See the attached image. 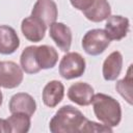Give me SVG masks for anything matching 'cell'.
<instances>
[{"mask_svg": "<svg viewBox=\"0 0 133 133\" xmlns=\"http://www.w3.org/2000/svg\"><path fill=\"white\" fill-rule=\"evenodd\" d=\"M87 118L72 105H64L51 118L49 129L52 133H81Z\"/></svg>", "mask_w": 133, "mask_h": 133, "instance_id": "6da1fadb", "label": "cell"}, {"mask_svg": "<svg viewBox=\"0 0 133 133\" xmlns=\"http://www.w3.org/2000/svg\"><path fill=\"white\" fill-rule=\"evenodd\" d=\"M91 104L96 117L108 127H116L122 119V108L119 103L105 94L94 95Z\"/></svg>", "mask_w": 133, "mask_h": 133, "instance_id": "7a4b0ae2", "label": "cell"}, {"mask_svg": "<svg viewBox=\"0 0 133 133\" xmlns=\"http://www.w3.org/2000/svg\"><path fill=\"white\" fill-rule=\"evenodd\" d=\"M86 68L85 59L77 52H69L62 56L59 62V75L66 79H75L81 77Z\"/></svg>", "mask_w": 133, "mask_h": 133, "instance_id": "3957f363", "label": "cell"}, {"mask_svg": "<svg viewBox=\"0 0 133 133\" xmlns=\"http://www.w3.org/2000/svg\"><path fill=\"white\" fill-rule=\"evenodd\" d=\"M110 45V39L103 29L88 30L82 38V48L88 55L102 54Z\"/></svg>", "mask_w": 133, "mask_h": 133, "instance_id": "277c9868", "label": "cell"}, {"mask_svg": "<svg viewBox=\"0 0 133 133\" xmlns=\"http://www.w3.org/2000/svg\"><path fill=\"white\" fill-rule=\"evenodd\" d=\"M23 71L14 61H0V86L4 88H16L23 81Z\"/></svg>", "mask_w": 133, "mask_h": 133, "instance_id": "5b68a950", "label": "cell"}, {"mask_svg": "<svg viewBox=\"0 0 133 133\" xmlns=\"http://www.w3.org/2000/svg\"><path fill=\"white\" fill-rule=\"evenodd\" d=\"M31 16L41 20L46 26H50L57 19V5L53 0H36L31 10Z\"/></svg>", "mask_w": 133, "mask_h": 133, "instance_id": "8992f818", "label": "cell"}, {"mask_svg": "<svg viewBox=\"0 0 133 133\" xmlns=\"http://www.w3.org/2000/svg\"><path fill=\"white\" fill-rule=\"evenodd\" d=\"M47 26L35 17H27L21 23V30L26 39L33 43L41 42L46 34Z\"/></svg>", "mask_w": 133, "mask_h": 133, "instance_id": "52a82bcc", "label": "cell"}, {"mask_svg": "<svg viewBox=\"0 0 133 133\" xmlns=\"http://www.w3.org/2000/svg\"><path fill=\"white\" fill-rule=\"evenodd\" d=\"M129 31V20L123 16H109L105 24V32L109 39L119 41L124 38Z\"/></svg>", "mask_w": 133, "mask_h": 133, "instance_id": "ba28073f", "label": "cell"}, {"mask_svg": "<svg viewBox=\"0 0 133 133\" xmlns=\"http://www.w3.org/2000/svg\"><path fill=\"white\" fill-rule=\"evenodd\" d=\"M8 108L10 113H25L31 116L36 110V103L29 94L18 92L10 98Z\"/></svg>", "mask_w": 133, "mask_h": 133, "instance_id": "9c48e42d", "label": "cell"}, {"mask_svg": "<svg viewBox=\"0 0 133 133\" xmlns=\"http://www.w3.org/2000/svg\"><path fill=\"white\" fill-rule=\"evenodd\" d=\"M49 35L56 46L63 52H68L72 45V31L69 26L60 22H54L50 25Z\"/></svg>", "mask_w": 133, "mask_h": 133, "instance_id": "30bf717a", "label": "cell"}, {"mask_svg": "<svg viewBox=\"0 0 133 133\" xmlns=\"http://www.w3.org/2000/svg\"><path fill=\"white\" fill-rule=\"evenodd\" d=\"M94 88L86 82H76L69 87L68 98L79 106H88L91 104Z\"/></svg>", "mask_w": 133, "mask_h": 133, "instance_id": "8fae6325", "label": "cell"}, {"mask_svg": "<svg viewBox=\"0 0 133 133\" xmlns=\"http://www.w3.org/2000/svg\"><path fill=\"white\" fill-rule=\"evenodd\" d=\"M19 47L20 38L16 30L8 25H0V54H12Z\"/></svg>", "mask_w": 133, "mask_h": 133, "instance_id": "7c38bea8", "label": "cell"}, {"mask_svg": "<svg viewBox=\"0 0 133 133\" xmlns=\"http://www.w3.org/2000/svg\"><path fill=\"white\" fill-rule=\"evenodd\" d=\"M63 96H64V86L58 80H52L48 82L45 85L42 94L44 104L50 108L56 107L63 99Z\"/></svg>", "mask_w": 133, "mask_h": 133, "instance_id": "4fadbf2b", "label": "cell"}, {"mask_svg": "<svg viewBox=\"0 0 133 133\" xmlns=\"http://www.w3.org/2000/svg\"><path fill=\"white\" fill-rule=\"evenodd\" d=\"M123 66V56L121 52L113 51L103 62L102 74L106 81H114L119 76Z\"/></svg>", "mask_w": 133, "mask_h": 133, "instance_id": "5bb4252c", "label": "cell"}, {"mask_svg": "<svg viewBox=\"0 0 133 133\" xmlns=\"http://www.w3.org/2000/svg\"><path fill=\"white\" fill-rule=\"evenodd\" d=\"M35 56L37 63L41 68V70H49L55 66V64L58 61V53L55 50V48L48 46V45H42L36 46L35 49Z\"/></svg>", "mask_w": 133, "mask_h": 133, "instance_id": "9a60e30c", "label": "cell"}, {"mask_svg": "<svg viewBox=\"0 0 133 133\" xmlns=\"http://www.w3.org/2000/svg\"><path fill=\"white\" fill-rule=\"evenodd\" d=\"M84 17L91 22H102L111 15V7L107 0H95L92 5L82 11Z\"/></svg>", "mask_w": 133, "mask_h": 133, "instance_id": "2e32d148", "label": "cell"}, {"mask_svg": "<svg viewBox=\"0 0 133 133\" xmlns=\"http://www.w3.org/2000/svg\"><path fill=\"white\" fill-rule=\"evenodd\" d=\"M36 46H28L26 47L20 57V63L22 70L27 74H36L41 71V68L37 63L35 56Z\"/></svg>", "mask_w": 133, "mask_h": 133, "instance_id": "e0dca14e", "label": "cell"}, {"mask_svg": "<svg viewBox=\"0 0 133 133\" xmlns=\"http://www.w3.org/2000/svg\"><path fill=\"white\" fill-rule=\"evenodd\" d=\"M6 122L11 133H26L30 129V116L25 113H11Z\"/></svg>", "mask_w": 133, "mask_h": 133, "instance_id": "ac0fdd59", "label": "cell"}, {"mask_svg": "<svg viewBox=\"0 0 133 133\" xmlns=\"http://www.w3.org/2000/svg\"><path fill=\"white\" fill-rule=\"evenodd\" d=\"M132 64H130L127 75L122 80H118L115 84V88L117 92L128 102V104L132 105Z\"/></svg>", "mask_w": 133, "mask_h": 133, "instance_id": "d6986e66", "label": "cell"}, {"mask_svg": "<svg viewBox=\"0 0 133 133\" xmlns=\"http://www.w3.org/2000/svg\"><path fill=\"white\" fill-rule=\"evenodd\" d=\"M86 132H96V133H111L112 129L111 127H108L106 125H101L99 123L86 119L82 129L81 133H86Z\"/></svg>", "mask_w": 133, "mask_h": 133, "instance_id": "ffe728a7", "label": "cell"}, {"mask_svg": "<svg viewBox=\"0 0 133 133\" xmlns=\"http://www.w3.org/2000/svg\"><path fill=\"white\" fill-rule=\"evenodd\" d=\"M70 2L76 9L84 11L92 5L95 0H70Z\"/></svg>", "mask_w": 133, "mask_h": 133, "instance_id": "44dd1931", "label": "cell"}, {"mask_svg": "<svg viewBox=\"0 0 133 133\" xmlns=\"http://www.w3.org/2000/svg\"><path fill=\"white\" fill-rule=\"evenodd\" d=\"M7 132H10V131H9V127L6 119L0 118V133H7Z\"/></svg>", "mask_w": 133, "mask_h": 133, "instance_id": "7402d4cb", "label": "cell"}, {"mask_svg": "<svg viewBox=\"0 0 133 133\" xmlns=\"http://www.w3.org/2000/svg\"><path fill=\"white\" fill-rule=\"evenodd\" d=\"M2 102H3V96H2V92L0 90V106L2 105Z\"/></svg>", "mask_w": 133, "mask_h": 133, "instance_id": "603a6c76", "label": "cell"}]
</instances>
